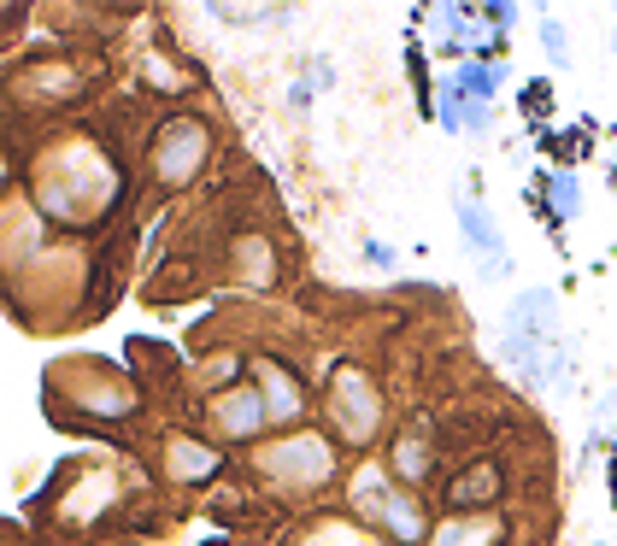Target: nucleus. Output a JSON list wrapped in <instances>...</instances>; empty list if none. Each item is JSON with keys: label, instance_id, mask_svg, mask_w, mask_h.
Wrapping results in <instances>:
<instances>
[{"label": "nucleus", "instance_id": "1", "mask_svg": "<svg viewBox=\"0 0 617 546\" xmlns=\"http://www.w3.org/2000/svg\"><path fill=\"white\" fill-rule=\"evenodd\" d=\"M506 370L524 388H547V394H570L577 382V347L565 335V318H558V294L553 289H524L500 318L494 335Z\"/></svg>", "mask_w": 617, "mask_h": 546}, {"label": "nucleus", "instance_id": "2", "mask_svg": "<svg viewBox=\"0 0 617 546\" xmlns=\"http://www.w3.org/2000/svg\"><path fill=\"white\" fill-rule=\"evenodd\" d=\"M36 206L60 224H95L106 206H118L124 194V177L95 141H60V148L41 153V170H36Z\"/></svg>", "mask_w": 617, "mask_h": 546}, {"label": "nucleus", "instance_id": "3", "mask_svg": "<svg viewBox=\"0 0 617 546\" xmlns=\"http://www.w3.org/2000/svg\"><path fill=\"white\" fill-rule=\"evenodd\" d=\"M253 470H260L277 494L306 499V494H324V487L336 482L341 458H336V447H329V435H318V429H289V435H277L260 458H253Z\"/></svg>", "mask_w": 617, "mask_h": 546}, {"label": "nucleus", "instance_id": "4", "mask_svg": "<svg viewBox=\"0 0 617 546\" xmlns=\"http://www.w3.org/2000/svg\"><path fill=\"white\" fill-rule=\"evenodd\" d=\"M353 517H365V523H377L389 541L400 546H429V511L424 499L412 494V487H400L382 465H365L353 482Z\"/></svg>", "mask_w": 617, "mask_h": 546}, {"label": "nucleus", "instance_id": "5", "mask_svg": "<svg viewBox=\"0 0 617 546\" xmlns=\"http://www.w3.org/2000/svg\"><path fill=\"white\" fill-rule=\"evenodd\" d=\"M324 418L341 447H370L382 435V394L358 365H336L324 382Z\"/></svg>", "mask_w": 617, "mask_h": 546}, {"label": "nucleus", "instance_id": "6", "mask_svg": "<svg viewBox=\"0 0 617 546\" xmlns=\"http://www.w3.org/2000/svg\"><path fill=\"white\" fill-rule=\"evenodd\" d=\"M153 182L160 189H189V182L206 170L212 160V124L194 118V112H177V118H165L153 129Z\"/></svg>", "mask_w": 617, "mask_h": 546}, {"label": "nucleus", "instance_id": "7", "mask_svg": "<svg viewBox=\"0 0 617 546\" xmlns=\"http://www.w3.org/2000/svg\"><path fill=\"white\" fill-rule=\"evenodd\" d=\"M453 218H458V236H465L470 258L482 265V277L500 282V277L512 270V253H506V236H500V218L488 212V200L458 194V200H453Z\"/></svg>", "mask_w": 617, "mask_h": 546}, {"label": "nucleus", "instance_id": "8", "mask_svg": "<svg viewBox=\"0 0 617 546\" xmlns=\"http://www.w3.org/2000/svg\"><path fill=\"white\" fill-rule=\"evenodd\" d=\"M206 423L218 429L224 441H260L265 429H270L265 394H260V388H248V382H236L229 394H218V399L206 406Z\"/></svg>", "mask_w": 617, "mask_h": 546}, {"label": "nucleus", "instance_id": "9", "mask_svg": "<svg viewBox=\"0 0 617 546\" xmlns=\"http://www.w3.org/2000/svg\"><path fill=\"white\" fill-rule=\"evenodd\" d=\"M253 377H260L253 388L265 394L270 429H282V435H289V429H300V418H306V388L294 382V370L277 365V358H260V365H253Z\"/></svg>", "mask_w": 617, "mask_h": 546}, {"label": "nucleus", "instance_id": "10", "mask_svg": "<svg viewBox=\"0 0 617 546\" xmlns=\"http://www.w3.org/2000/svg\"><path fill=\"white\" fill-rule=\"evenodd\" d=\"M389 477H394L400 487H412V494H418V487L436 477V441H429L424 429H412V435H400V441H394V453H389Z\"/></svg>", "mask_w": 617, "mask_h": 546}, {"label": "nucleus", "instance_id": "11", "mask_svg": "<svg viewBox=\"0 0 617 546\" xmlns=\"http://www.w3.org/2000/svg\"><path fill=\"white\" fill-rule=\"evenodd\" d=\"M429 546H506V517H494V511L448 517V523H436Z\"/></svg>", "mask_w": 617, "mask_h": 546}, {"label": "nucleus", "instance_id": "12", "mask_svg": "<svg viewBox=\"0 0 617 546\" xmlns=\"http://www.w3.org/2000/svg\"><path fill=\"white\" fill-rule=\"evenodd\" d=\"M470 18H477V12H465V7H448V0L424 7V12H418V24H424V48H436V53H465Z\"/></svg>", "mask_w": 617, "mask_h": 546}, {"label": "nucleus", "instance_id": "13", "mask_svg": "<svg viewBox=\"0 0 617 546\" xmlns=\"http://www.w3.org/2000/svg\"><path fill=\"white\" fill-rule=\"evenodd\" d=\"M218 470H224L218 447H200L194 435H171V447H165V477L171 482H206V477H218Z\"/></svg>", "mask_w": 617, "mask_h": 546}, {"label": "nucleus", "instance_id": "14", "mask_svg": "<svg viewBox=\"0 0 617 546\" xmlns=\"http://www.w3.org/2000/svg\"><path fill=\"white\" fill-rule=\"evenodd\" d=\"M536 182H541V194H547V218H553V224H577V218H582L588 194H582V177H577V165L541 170Z\"/></svg>", "mask_w": 617, "mask_h": 546}, {"label": "nucleus", "instance_id": "15", "mask_svg": "<svg viewBox=\"0 0 617 546\" xmlns=\"http://www.w3.org/2000/svg\"><path fill=\"white\" fill-rule=\"evenodd\" d=\"M236 277L248 282V289H270V282H277V258H270L265 236H236Z\"/></svg>", "mask_w": 617, "mask_h": 546}, {"label": "nucleus", "instance_id": "16", "mask_svg": "<svg viewBox=\"0 0 617 546\" xmlns=\"http://www.w3.org/2000/svg\"><path fill=\"white\" fill-rule=\"evenodd\" d=\"M494 494H500V465H465V477L448 482L453 511H470V506H482V499H494Z\"/></svg>", "mask_w": 617, "mask_h": 546}, {"label": "nucleus", "instance_id": "17", "mask_svg": "<svg viewBox=\"0 0 617 546\" xmlns=\"http://www.w3.org/2000/svg\"><path fill=\"white\" fill-rule=\"evenodd\" d=\"M448 77L458 82V94L465 100H482V106H494L500 82H506V65H477V60H458Z\"/></svg>", "mask_w": 617, "mask_h": 546}, {"label": "nucleus", "instance_id": "18", "mask_svg": "<svg viewBox=\"0 0 617 546\" xmlns=\"http://www.w3.org/2000/svg\"><path fill=\"white\" fill-rule=\"evenodd\" d=\"M436 124L448 129V136H465V94H458L453 77L436 82Z\"/></svg>", "mask_w": 617, "mask_h": 546}, {"label": "nucleus", "instance_id": "19", "mask_svg": "<svg viewBox=\"0 0 617 546\" xmlns=\"http://www.w3.org/2000/svg\"><path fill=\"white\" fill-rule=\"evenodd\" d=\"M518 112H524V118H547V112H553V82L547 77L524 82V89H518Z\"/></svg>", "mask_w": 617, "mask_h": 546}, {"label": "nucleus", "instance_id": "20", "mask_svg": "<svg viewBox=\"0 0 617 546\" xmlns=\"http://www.w3.org/2000/svg\"><path fill=\"white\" fill-rule=\"evenodd\" d=\"M236 370H241V358L236 353H218V358H206V365H200V388H224V394H229V388H236V382H229V377H236Z\"/></svg>", "mask_w": 617, "mask_h": 546}, {"label": "nucleus", "instance_id": "21", "mask_svg": "<svg viewBox=\"0 0 617 546\" xmlns=\"http://www.w3.org/2000/svg\"><path fill=\"white\" fill-rule=\"evenodd\" d=\"M306 546H377L370 535H358L353 523H324V529H312Z\"/></svg>", "mask_w": 617, "mask_h": 546}, {"label": "nucleus", "instance_id": "22", "mask_svg": "<svg viewBox=\"0 0 617 546\" xmlns=\"http://www.w3.org/2000/svg\"><path fill=\"white\" fill-rule=\"evenodd\" d=\"M541 48H547V60H553L558 71L570 65V30H565L558 18H541Z\"/></svg>", "mask_w": 617, "mask_h": 546}, {"label": "nucleus", "instance_id": "23", "mask_svg": "<svg viewBox=\"0 0 617 546\" xmlns=\"http://www.w3.org/2000/svg\"><path fill=\"white\" fill-rule=\"evenodd\" d=\"M482 18H488V24H494V30H500V36H506V30H512V24H518V7H512V0H488V7H482Z\"/></svg>", "mask_w": 617, "mask_h": 546}, {"label": "nucleus", "instance_id": "24", "mask_svg": "<svg viewBox=\"0 0 617 546\" xmlns=\"http://www.w3.org/2000/svg\"><path fill=\"white\" fill-rule=\"evenodd\" d=\"M365 265H377V270H394V265H400V253L389 247V241H365Z\"/></svg>", "mask_w": 617, "mask_h": 546}, {"label": "nucleus", "instance_id": "25", "mask_svg": "<svg viewBox=\"0 0 617 546\" xmlns=\"http://www.w3.org/2000/svg\"><path fill=\"white\" fill-rule=\"evenodd\" d=\"M289 112H294V118H306V112H312V82L306 77L289 82Z\"/></svg>", "mask_w": 617, "mask_h": 546}, {"label": "nucleus", "instance_id": "26", "mask_svg": "<svg viewBox=\"0 0 617 546\" xmlns=\"http://www.w3.org/2000/svg\"><path fill=\"white\" fill-rule=\"evenodd\" d=\"M594 546H606V541H594Z\"/></svg>", "mask_w": 617, "mask_h": 546}]
</instances>
